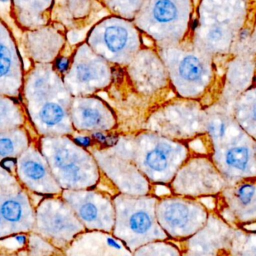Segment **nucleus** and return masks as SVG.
<instances>
[{
	"label": "nucleus",
	"instance_id": "nucleus-17",
	"mask_svg": "<svg viewBox=\"0 0 256 256\" xmlns=\"http://www.w3.org/2000/svg\"><path fill=\"white\" fill-rule=\"evenodd\" d=\"M202 64L197 57L192 55L185 56L176 64V68L173 70L174 81L177 85L196 84L202 78Z\"/></svg>",
	"mask_w": 256,
	"mask_h": 256
},
{
	"label": "nucleus",
	"instance_id": "nucleus-26",
	"mask_svg": "<svg viewBox=\"0 0 256 256\" xmlns=\"http://www.w3.org/2000/svg\"><path fill=\"white\" fill-rule=\"evenodd\" d=\"M14 173L8 170L2 164H0V186L18 183Z\"/></svg>",
	"mask_w": 256,
	"mask_h": 256
},
{
	"label": "nucleus",
	"instance_id": "nucleus-28",
	"mask_svg": "<svg viewBox=\"0 0 256 256\" xmlns=\"http://www.w3.org/2000/svg\"><path fill=\"white\" fill-rule=\"evenodd\" d=\"M69 64L70 63H69L68 58H66V57H60V58H56L54 66L62 74L68 70Z\"/></svg>",
	"mask_w": 256,
	"mask_h": 256
},
{
	"label": "nucleus",
	"instance_id": "nucleus-34",
	"mask_svg": "<svg viewBox=\"0 0 256 256\" xmlns=\"http://www.w3.org/2000/svg\"><path fill=\"white\" fill-rule=\"evenodd\" d=\"M12 2V0H0V2Z\"/></svg>",
	"mask_w": 256,
	"mask_h": 256
},
{
	"label": "nucleus",
	"instance_id": "nucleus-14",
	"mask_svg": "<svg viewBox=\"0 0 256 256\" xmlns=\"http://www.w3.org/2000/svg\"><path fill=\"white\" fill-rule=\"evenodd\" d=\"M32 131L28 128L21 127L0 132V164L15 160L30 147L33 140L38 138Z\"/></svg>",
	"mask_w": 256,
	"mask_h": 256
},
{
	"label": "nucleus",
	"instance_id": "nucleus-18",
	"mask_svg": "<svg viewBox=\"0 0 256 256\" xmlns=\"http://www.w3.org/2000/svg\"><path fill=\"white\" fill-rule=\"evenodd\" d=\"M100 72L102 69L98 70V67L92 63H79L68 73L64 82L68 90L74 84L78 85V84H80L81 86H96L94 84H97L99 78L104 74Z\"/></svg>",
	"mask_w": 256,
	"mask_h": 256
},
{
	"label": "nucleus",
	"instance_id": "nucleus-15",
	"mask_svg": "<svg viewBox=\"0 0 256 256\" xmlns=\"http://www.w3.org/2000/svg\"><path fill=\"white\" fill-rule=\"evenodd\" d=\"M176 146L161 142L148 148L142 158V164L146 170L152 173V176H162L170 170V166L174 164L176 156L179 154Z\"/></svg>",
	"mask_w": 256,
	"mask_h": 256
},
{
	"label": "nucleus",
	"instance_id": "nucleus-29",
	"mask_svg": "<svg viewBox=\"0 0 256 256\" xmlns=\"http://www.w3.org/2000/svg\"><path fill=\"white\" fill-rule=\"evenodd\" d=\"M92 136L94 140H97L98 142L102 143V144H106V146H111V144H114V140H115L99 132L93 134Z\"/></svg>",
	"mask_w": 256,
	"mask_h": 256
},
{
	"label": "nucleus",
	"instance_id": "nucleus-19",
	"mask_svg": "<svg viewBox=\"0 0 256 256\" xmlns=\"http://www.w3.org/2000/svg\"><path fill=\"white\" fill-rule=\"evenodd\" d=\"M231 256H256V230L236 228L232 243Z\"/></svg>",
	"mask_w": 256,
	"mask_h": 256
},
{
	"label": "nucleus",
	"instance_id": "nucleus-9",
	"mask_svg": "<svg viewBox=\"0 0 256 256\" xmlns=\"http://www.w3.org/2000/svg\"><path fill=\"white\" fill-rule=\"evenodd\" d=\"M236 230L219 214L210 213L200 231L186 240L174 243L182 256H231Z\"/></svg>",
	"mask_w": 256,
	"mask_h": 256
},
{
	"label": "nucleus",
	"instance_id": "nucleus-33",
	"mask_svg": "<svg viewBox=\"0 0 256 256\" xmlns=\"http://www.w3.org/2000/svg\"><path fill=\"white\" fill-rule=\"evenodd\" d=\"M254 118H255V120H256V104L255 105V106H254Z\"/></svg>",
	"mask_w": 256,
	"mask_h": 256
},
{
	"label": "nucleus",
	"instance_id": "nucleus-27",
	"mask_svg": "<svg viewBox=\"0 0 256 256\" xmlns=\"http://www.w3.org/2000/svg\"><path fill=\"white\" fill-rule=\"evenodd\" d=\"M209 130L212 135L214 136L215 137H221L225 132V126L222 122L216 120L210 124Z\"/></svg>",
	"mask_w": 256,
	"mask_h": 256
},
{
	"label": "nucleus",
	"instance_id": "nucleus-12",
	"mask_svg": "<svg viewBox=\"0 0 256 256\" xmlns=\"http://www.w3.org/2000/svg\"><path fill=\"white\" fill-rule=\"evenodd\" d=\"M234 228H246L256 224V188L244 184L227 200V208L219 214Z\"/></svg>",
	"mask_w": 256,
	"mask_h": 256
},
{
	"label": "nucleus",
	"instance_id": "nucleus-20",
	"mask_svg": "<svg viewBox=\"0 0 256 256\" xmlns=\"http://www.w3.org/2000/svg\"><path fill=\"white\" fill-rule=\"evenodd\" d=\"M104 42L111 54H122L128 48V31L121 26H110L105 30Z\"/></svg>",
	"mask_w": 256,
	"mask_h": 256
},
{
	"label": "nucleus",
	"instance_id": "nucleus-8",
	"mask_svg": "<svg viewBox=\"0 0 256 256\" xmlns=\"http://www.w3.org/2000/svg\"><path fill=\"white\" fill-rule=\"evenodd\" d=\"M37 140H33L30 147L15 160V177L30 194L44 197L61 196L63 190L39 149Z\"/></svg>",
	"mask_w": 256,
	"mask_h": 256
},
{
	"label": "nucleus",
	"instance_id": "nucleus-21",
	"mask_svg": "<svg viewBox=\"0 0 256 256\" xmlns=\"http://www.w3.org/2000/svg\"><path fill=\"white\" fill-rule=\"evenodd\" d=\"M132 256H182L178 245L170 240L150 242L132 252Z\"/></svg>",
	"mask_w": 256,
	"mask_h": 256
},
{
	"label": "nucleus",
	"instance_id": "nucleus-5",
	"mask_svg": "<svg viewBox=\"0 0 256 256\" xmlns=\"http://www.w3.org/2000/svg\"><path fill=\"white\" fill-rule=\"evenodd\" d=\"M38 144L42 154L46 158L48 165L62 189L80 190L90 188L84 180L86 160L80 158L78 144H74L66 136H39Z\"/></svg>",
	"mask_w": 256,
	"mask_h": 256
},
{
	"label": "nucleus",
	"instance_id": "nucleus-6",
	"mask_svg": "<svg viewBox=\"0 0 256 256\" xmlns=\"http://www.w3.org/2000/svg\"><path fill=\"white\" fill-rule=\"evenodd\" d=\"M61 196L87 231L112 234L116 216L114 198L103 192L87 190H64Z\"/></svg>",
	"mask_w": 256,
	"mask_h": 256
},
{
	"label": "nucleus",
	"instance_id": "nucleus-23",
	"mask_svg": "<svg viewBox=\"0 0 256 256\" xmlns=\"http://www.w3.org/2000/svg\"><path fill=\"white\" fill-rule=\"evenodd\" d=\"M154 19L160 24H170L176 19L178 8L172 0H156L152 8Z\"/></svg>",
	"mask_w": 256,
	"mask_h": 256
},
{
	"label": "nucleus",
	"instance_id": "nucleus-1",
	"mask_svg": "<svg viewBox=\"0 0 256 256\" xmlns=\"http://www.w3.org/2000/svg\"><path fill=\"white\" fill-rule=\"evenodd\" d=\"M60 74L52 64H32L26 70L20 102L38 137L72 130L70 96Z\"/></svg>",
	"mask_w": 256,
	"mask_h": 256
},
{
	"label": "nucleus",
	"instance_id": "nucleus-13",
	"mask_svg": "<svg viewBox=\"0 0 256 256\" xmlns=\"http://www.w3.org/2000/svg\"><path fill=\"white\" fill-rule=\"evenodd\" d=\"M70 114L74 126L81 129L104 130L110 122L104 108L96 100L90 99L81 100L78 104L74 102Z\"/></svg>",
	"mask_w": 256,
	"mask_h": 256
},
{
	"label": "nucleus",
	"instance_id": "nucleus-31",
	"mask_svg": "<svg viewBox=\"0 0 256 256\" xmlns=\"http://www.w3.org/2000/svg\"><path fill=\"white\" fill-rule=\"evenodd\" d=\"M220 31L219 30H218V28L212 30V31L210 32V38L213 39V40H218V39H219L220 38Z\"/></svg>",
	"mask_w": 256,
	"mask_h": 256
},
{
	"label": "nucleus",
	"instance_id": "nucleus-16",
	"mask_svg": "<svg viewBox=\"0 0 256 256\" xmlns=\"http://www.w3.org/2000/svg\"><path fill=\"white\" fill-rule=\"evenodd\" d=\"M21 127L32 130L20 100L0 94V132Z\"/></svg>",
	"mask_w": 256,
	"mask_h": 256
},
{
	"label": "nucleus",
	"instance_id": "nucleus-4",
	"mask_svg": "<svg viewBox=\"0 0 256 256\" xmlns=\"http://www.w3.org/2000/svg\"><path fill=\"white\" fill-rule=\"evenodd\" d=\"M209 214L201 203L182 196L158 198L156 204L158 224L174 242L186 240L200 231Z\"/></svg>",
	"mask_w": 256,
	"mask_h": 256
},
{
	"label": "nucleus",
	"instance_id": "nucleus-24",
	"mask_svg": "<svg viewBox=\"0 0 256 256\" xmlns=\"http://www.w3.org/2000/svg\"><path fill=\"white\" fill-rule=\"evenodd\" d=\"M28 234H18L0 239V254H14L26 248Z\"/></svg>",
	"mask_w": 256,
	"mask_h": 256
},
{
	"label": "nucleus",
	"instance_id": "nucleus-25",
	"mask_svg": "<svg viewBox=\"0 0 256 256\" xmlns=\"http://www.w3.org/2000/svg\"><path fill=\"white\" fill-rule=\"evenodd\" d=\"M249 162V152L245 147L230 149L226 155L227 165L239 170H244Z\"/></svg>",
	"mask_w": 256,
	"mask_h": 256
},
{
	"label": "nucleus",
	"instance_id": "nucleus-7",
	"mask_svg": "<svg viewBox=\"0 0 256 256\" xmlns=\"http://www.w3.org/2000/svg\"><path fill=\"white\" fill-rule=\"evenodd\" d=\"M19 182L0 186V239L33 231L36 206Z\"/></svg>",
	"mask_w": 256,
	"mask_h": 256
},
{
	"label": "nucleus",
	"instance_id": "nucleus-2",
	"mask_svg": "<svg viewBox=\"0 0 256 256\" xmlns=\"http://www.w3.org/2000/svg\"><path fill=\"white\" fill-rule=\"evenodd\" d=\"M158 200L150 196L118 194L114 197L116 216L112 234L132 254L150 242L170 240L156 219Z\"/></svg>",
	"mask_w": 256,
	"mask_h": 256
},
{
	"label": "nucleus",
	"instance_id": "nucleus-10",
	"mask_svg": "<svg viewBox=\"0 0 256 256\" xmlns=\"http://www.w3.org/2000/svg\"><path fill=\"white\" fill-rule=\"evenodd\" d=\"M25 73L16 40L0 19V94L20 100Z\"/></svg>",
	"mask_w": 256,
	"mask_h": 256
},
{
	"label": "nucleus",
	"instance_id": "nucleus-22",
	"mask_svg": "<svg viewBox=\"0 0 256 256\" xmlns=\"http://www.w3.org/2000/svg\"><path fill=\"white\" fill-rule=\"evenodd\" d=\"M24 254L25 256H66L64 251L55 248L33 232L28 234V243Z\"/></svg>",
	"mask_w": 256,
	"mask_h": 256
},
{
	"label": "nucleus",
	"instance_id": "nucleus-32",
	"mask_svg": "<svg viewBox=\"0 0 256 256\" xmlns=\"http://www.w3.org/2000/svg\"><path fill=\"white\" fill-rule=\"evenodd\" d=\"M25 250L22 251V252H18V254H0V256H25V254H24Z\"/></svg>",
	"mask_w": 256,
	"mask_h": 256
},
{
	"label": "nucleus",
	"instance_id": "nucleus-3",
	"mask_svg": "<svg viewBox=\"0 0 256 256\" xmlns=\"http://www.w3.org/2000/svg\"><path fill=\"white\" fill-rule=\"evenodd\" d=\"M86 231L61 196L44 197L36 204L33 232L60 250L66 252L74 239Z\"/></svg>",
	"mask_w": 256,
	"mask_h": 256
},
{
	"label": "nucleus",
	"instance_id": "nucleus-30",
	"mask_svg": "<svg viewBox=\"0 0 256 256\" xmlns=\"http://www.w3.org/2000/svg\"><path fill=\"white\" fill-rule=\"evenodd\" d=\"M74 142L78 146L88 147L92 144V140L88 136H78L74 138Z\"/></svg>",
	"mask_w": 256,
	"mask_h": 256
},
{
	"label": "nucleus",
	"instance_id": "nucleus-11",
	"mask_svg": "<svg viewBox=\"0 0 256 256\" xmlns=\"http://www.w3.org/2000/svg\"><path fill=\"white\" fill-rule=\"evenodd\" d=\"M66 256H132L123 242L111 233L86 231L66 250Z\"/></svg>",
	"mask_w": 256,
	"mask_h": 256
}]
</instances>
